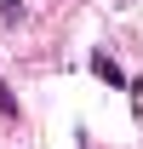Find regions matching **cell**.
<instances>
[{
	"label": "cell",
	"instance_id": "6da1fadb",
	"mask_svg": "<svg viewBox=\"0 0 143 149\" xmlns=\"http://www.w3.org/2000/svg\"><path fill=\"white\" fill-rule=\"evenodd\" d=\"M92 74H97V80H109V86H126V74H120V63H115L109 52H92Z\"/></svg>",
	"mask_w": 143,
	"mask_h": 149
},
{
	"label": "cell",
	"instance_id": "7a4b0ae2",
	"mask_svg": "<svg viewBox=\"0 0 143 149\" xmlns=\"http://www.w3.org/2000/svg\"><path fill=\"white\" fill-rule=\"evenodd\" d=\"M0 115H17V92H12L6 80H0Z\"/></svg>",
	"mask_w": 143,
	"mask_h": 149
}]
</instances>
